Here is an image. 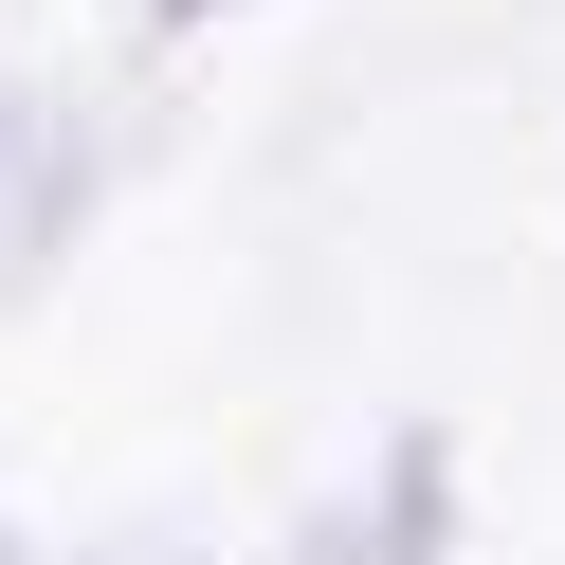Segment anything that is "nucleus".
Segmentation results:
<instances>
[{"label":"nucleus","instance_id":"obj_1","mask_svg":"<svg viewBox=\"0 0 565 565\" xmlns=\"http://www.w3.org/2000/svg\"><path fill=\"white\" fill-rule=\"evenodd\" d=\"M438 547H456L438 438H402V456H383V492H365V529H347V565H438Z\"/></svg>","mask_w":565,"mask_h":565},{"label":"nucleus","instance_id":"obj_2","mask_svg":"<svg viewBox=\"0 0 565 565\" xmlns=\"http://www.w3.org/2000/svg\"><path fill=\"white\" fill-rule=\"evenodd\" d=\"M0 565H19V547H0Z\"/></svg>","mask_w":565,"mask_h":565}]
</instances>
